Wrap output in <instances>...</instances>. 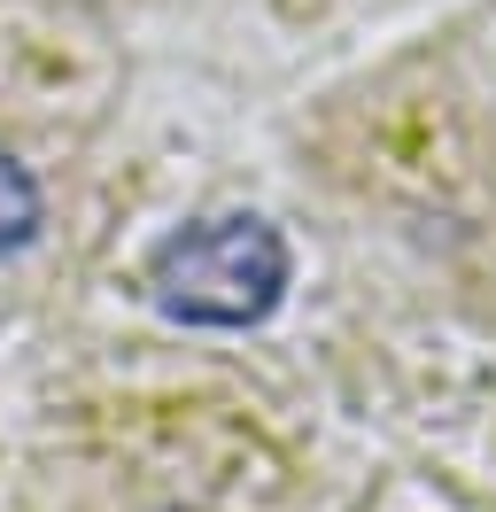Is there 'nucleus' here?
Here are the masks:
<instances>
[{"label":"nucleus","mask_w":496,"mask_h":512,"mask_svg":"<svg viewBox=\"0 0 496 512\" xmlns=\"http://www.w3.org/2000/svg\"><path fill=\"white\" fill-rule=\"evenodd\" d=\"M148 303L194 334H248L295 288V249L264 210L186 218L148 249Z\"/></svg>","instance_id":"1"},{"label":"nucleus","mask_w":496,"mask_h":512,"mask_svg":"<svg viewBox=\"0 0 496 512\" xmlns=\"http://www.w3.org/2000/svg\"><path fill=\"white\" fill-rule=\"evenodd\" d=\"M39 225H47V194H39V179L24 163L0 148V256H24L39 241Z\"/></svg>","instance_id":"2"}]
</instances>
